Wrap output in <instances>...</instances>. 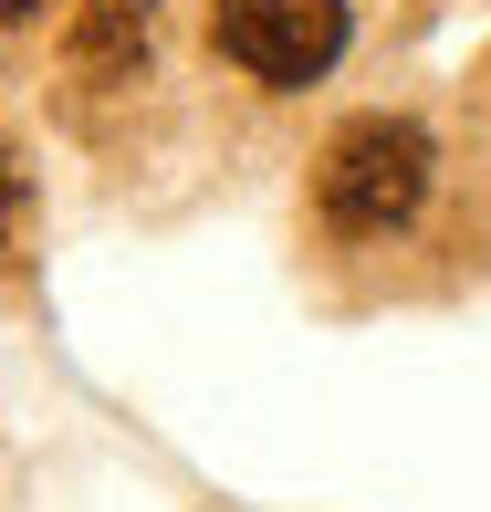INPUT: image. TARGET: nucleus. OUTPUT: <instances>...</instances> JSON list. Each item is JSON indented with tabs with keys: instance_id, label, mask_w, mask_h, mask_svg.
<instances>
[{
	"instance_id": "obj_5",
	"label": "nucleus",
	"mask_w": 491,
	"mask_h": 512,
	"mask_svg": "<svg viewBox=\"0 0 491 512\" xmlns=\"http://www.w3.org/2000/svg\"><path fill=\"white\" fill-rule=\"evenodd\" d=\"M32 11H42V0H0V21H32Z\"/></svg>"
},
{
	"instance_id": "obj_3",
	"label": "nucleus",
	"mask_w": 491,
	"mask_h": 512,
	"mask_svg": "<svg viewBox=\"0 0 491 512\" xmlns=\"http://www.w3.org/2000/svg\"><path fill=\"white\" fill-rule=\"evenodd\" d=\"M63 63H74V84H136L157 63V0H74Z\"/></svg>"
},
{
	"instance_id": "obj_1",
	"label": "nucleus",
	"mask_w": 491,
	"mask_h": 512,
	"mask_svg": "<svg viewBox=\"0 0 491 512\" xmlns=\"http://www.w3.org/2000/svg\"><path fill=\"white\" fill-rule=\"evenodd\" d=\"M429 168L439 157H429V136H418L408 115H356V126H335V147L314 157V209L345 241H387V230L418 220Z\"/></svg>"
},
{
	"instance_id": "obj_4",
	"label": "nucleus",
	"mask_w": 491,
	"mask_h": 512,
	"mask_svg": "<svg viewBox=\"0 0 491 512\" xmlns=\"http://www.w3.org/2000/svg\"><path fill=\"white\" fill-rule=\"evenodd\" d=\"M32 251V178H21V157L0 147V272Z\"/></svg>"
},
{
	"instance_id": "obj_2",
	"label": "nucleus",
	"mask_w": 491,
	"mask_h": 512,
	"mask_svg": "<svg viewBox=\"0 0 491 512\" xmlns=\"http://www.w3.org/2000/svg\"><path fill=\"white\" fill-rule=\"evenodd\" d=\"M209 32L251 84H314L345 53V0H209Z\"/></svg>"
}]
</instances>
